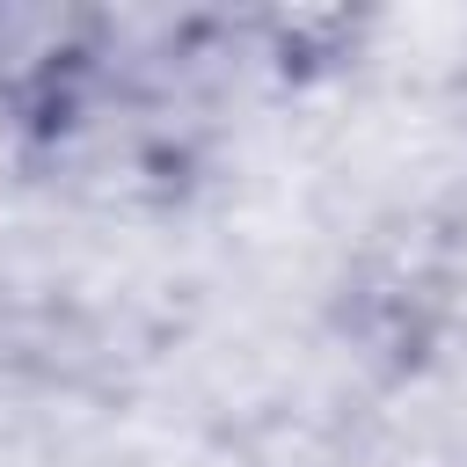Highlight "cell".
Listing matches in <instances>:
<instances>
[]
</instances>
